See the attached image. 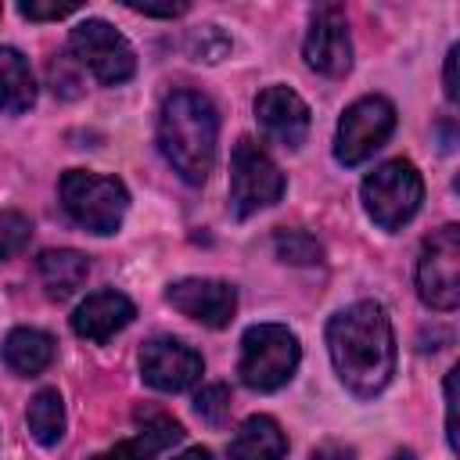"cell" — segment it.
I'll return each mask as SVG.
<instances>
[{"label": "cell", "mask_w": 460, "mask_h": 460, "mask_svg": "<svg viewBox=\"0 0 460 460\" xmlns=\"http://www.w3.org/2000/svg\"><path fill=\"white\" fill-rule=\"evenodd\" d=\"M205 374L201 352L180 338H151L140 349V377L158 392H187Z\"/></svg>", "instance_id": "obj_11"}, {"label": "cell", "mask_w": 460, "mask_h": 460, "mask_svg": "<svg viewBox=\"0 0 460 460\" xmlns=\"http://www.w3.org/2000/svg\"><path fill=\"white\" fill-rule=\"evenodd\" d=\"M58 190H61V208L68 212V219L90 234H115L126 219L129 194H126V183L115 176H101L90 169H68Z\"/></svg>", "instance_id": "obj_4"}, {"label": "cell", "mask_w": 460, "mask_h": 460, "mask_svg": "<svg viewBox=\"0 0 460 460\" xmlns=\"http://www.w3.org/2000/svg\"><path fill=\"white\" fill-rule=\"evenodd\" d=\"M133 316H137V309H133V302H129L122 291L101 288V291L86 295V298L75 305V313H72V331H75L79 338H86V341H108V338L119 334Z\"/></svg>", "instance_id": "obj_14"}, {"label": "cell", "mask_w": 460, "mask_h": 460, "mask_svg": "<svg viewBox=\"0 0 460 460\" xmlns=\"http://www.w3.org/2000/svg\"><path fill=\"white\" fill-rule=\"evenodd\" d=\"M68 50H72V61L83 65L104 86L126 83L137 72V54H133L129 40L101 18L79 22L68 36Z\"/></svg>", "instance_id": "obj_7"}, {"label": "cell", "mask_w": 460, "mask_h": 460, "mask_svg": "<svg viewBox=\"0 0 460 460\" xmlns=\"http://www.w3.org/2000/svg\"><path fill=\"white\" fill-rule=\"evenodd\" d=\"M126 7L137 11V14H147V18H176V14L187 11V4H162V7H155V4H126Z\"/></svg>", "instance_id": "obj_27"}, {"label": "cell", "mask_w": 460, "mask_h": 460, "mask_svg": "<svg viewBox=\"0 0 460 460\" xmlns=\"http://www.w3.org/2000/svg\"><path fill=\"white\" fill-rule=\"evenodd\" d=\"M417 295L424 305L449 313L460 302V226L446 223L420 244L417 259Z\"/></svg>", "instance_id": "obj_8"}, {"label": "cell", "mask_w": 460, "mask_h": 460, "mask_svg": "<svg viewBox=\"0 0 460 460\" xmlns=\"http://www.w3.org/2000/svg\"><path fill=\"white\" fill-rule=\"evenodd\" d=\"M359 198H363L367 216L381 230H399V226H406L417 216V208L424 201V180H420L413 162L392 158V162H381L363 180Z\"/></svg>", "instance_id": "obj_5"}, {"label": "cell", "mask_w": 460, "mask_h": 460, "mask_svg": "<svg viewBox=\"0 0 460 460\" xmlns=\"http://www.w3.org/2000/svg\"><path fill=\"white\" fill-rule=\"evenodd\" d=\"M302 359V345L295 331L284 323H255L241 334V359L237 374L252 392H277L284 388Z\"/></svg>", "instance_id": "obj_3"}, {"label": "cell", "mask_w": 460, "mask_h": 460, "mask_svg": "<svg viewBox=\"0 0 460 460\" xmlns=\"http://www.w3.org/2000/svg\"><path fill=\"white\" fill-rule=\"evenodd\" d=\"M25 424H29V435H32L40 446H47V449L65 438V402H61L58 388H40V392L29 399Z\"/></svg>", "instance_id": "obj_20"}, {"label": "cell", "mask_w": 460, "mask_h": 460, "mask_svg": "<svg viewBox=\"0 0 460 460\" xmlns=\"http://www.w3.org/2000/svg\"><path fill=\"white\" fill-rule=\"evenodd\" d=\"M456 374H460V367H453L446 374V442L453 453L460 449V438H456Z\"/></svg>", "instance_id": "obj_26"}, {"label": "cell", "mask_w": 460, "mask_h": 460, "mask_svg": "<svg viewBox=\"0 0 460 460\" xmlns=\"http://www.w3.org/2000/svg\"><path fill=\"white\" fill-rule=\"evenodd\" d=\"M395 129V108L388 97L381 93H367L359 101H352L341 119H338V133H334V158L341 165H359L367 162L377 147H385V140Z\"/></svg>", "instance_id": "obj_9"}, {"label": "cell", "mask_w": 460, "mask_h": 460, "mask_svg": "<svg viewBox=\"0 0 460 460\" xmlns=\"http://www.w3.org/2000/svg\"><path fill=\"white\" fill-rule=\"evenodd\" d=\"M309 460H352V449L341 446V442H323L309 453Z\"/></svg>", "instance_id": "obj_28"}, {"label": "cell", "mask_w": 460, "mask_h": 460, "mask_svg": "<svg viewBox=\"0 0 460 460\" xmlns=\"http://www.w3.org/2000/svg\"><path fill=\"white\" fill-rule=\"evenodd\" d=\"M187 47H190V54H194L198 61L216 65V61H223V54L230 50V40L223 36V29H219V25H201V29H194V32H190Z\"/></svg>", "instance_id": "obj_24"}, {"label": "cell", "mask_w": 460, "mask_h": 460, "mask_svg": "<svg viewBox=\"0 0 460 460\" xmlns=\"http://www.w3.org/2000/svg\"><path fill=\"white\" fill-rule=\"evenodd\" d=\"M18 11H22V18H29V22H54V18L75 14L79 4H75V0H65V4H58V0H25V4H18Z\"/></svg>", "instance_id": "obj_25"}, {"label": "cell", "mask_w": 460, "mask_h": 460, "mask_svg": "<svg viewBox=\"0 0 460 460\" xmlns=\"http://www.w3.org/2000/svg\"><path fill=\"white\" fill-rule=\"evenodd\" d=\"M327 352L341 385L359 399H374L395 374V334L385 305L363 298L334 313L327 323Z\"/></svg>", "instance_id": "obj_1"}, {"label": "cell", "mask_w": 460, "mask_h": 460, "mask_svg": "<svg viewBox=\"0 0 460 460\" xmlns=\"http://www.w3.org/2000/svg\"><path fill=\"white\" fill-rule=\"evenodd\" d=\"M36 104V79L22 50L0 47V111L22 115Z\"/></svg>", "instance_id": "obj_19"}, {"label": "cell", "mask_w": 460, "mask_h": 460, "mask_svg": "<svg viewBox=\"0 0 460 460\" xmlns=\"http://www.w3.org/2000/svg\"><path fill=\"white\" fill-rule=\"evenodd\" d=\"M180 438H183V428H180L176 420L155 417V420H147L133 438L115 442L111 449H104V453H97V456H90V460H155L162 449L176 446Z\"/></svg>", "instance_id": "obj_18"}, {"label": "cell", "mask_w": 460, "mask_h": 460, "mask_svg": "<svg viewBox=\"0 0 460 460\" xmlns=\"http://www.w3.org/2000/svg\"><path fill=\"white\" fill-rule=\"evenodd\" d=\"M172 460H212V453L208 449H201V446H194V449H183L180 456H172Z\"/></svg>", "instance_id": "obj_30"}, {"label": "cell", "mask_w": 460, "mask_h": 460, "mask_svg": "<svg viewBox=\"0 0 460 460\" xmlns=\"http://www.w3.org/2000/svg\"><path fill=\"white\" fill-rule=\"evenodd\" d=\"M36 273H40L47 295L61 302V298L75 295V291L86 284L90 262H86V255L75 252V248H47V252H40V259H36Z\"/></svg>", "instance_id": "obj_15"}, {"label": "cell", "mask_w": 460, "mask_h": 460, "mask_svg": "<svg viewBox=\"0 0 460 460\" xmlns=\"http://www.w3.org/2000/svg\"><path fill=\"white\" fill-rule=\"evenodd\" d=\"M273 248H277V255L284 259V262H291V266H313V262H320V241L313 237V234H305V230H277V237H273Z\"/></svg>", "instance_id": "obj_21"}, {"label": "cell", "mask_w": 460, "mask_h": 460, "mask_svg": "<svg viewBox=\"0 0 460 460\" xmlns=\"http://www.w3.org/2000/svg\"><path fill=\"white\" fill-rule=\"evenodd\" d=\"M165 302L205 323V327H226L237 313V291L234 284L226 280H216V277H183V280H172L169 291H165Z\"/></svg>", "instance_id": "obj_12"}, {"label": "cell", "mask_w": 460, "mask_h": 460, "mask_svg": "<svg viewBox=\"0 0 460 460\" xmlns=\"http://www.w3.org/2000/svg\"><path fill=\"white\" fill-rule=\"evenodd\" d=\"M29 237H32L29 216H22L18 208H4L0 212V259H11L18 252H25Z\"/></svg>", "instance_id": "obj_22"}, {"label": "cell", "mask_w": 460, "mask_h": 460, "mask_svg": "<svg viewBox=\"0 0 460 460\" xmlns=\"http://www.w3.org/2000/svg\"><path fill=\"white\" fill-rule=\"evenodd\" d=\"M219 144V115L205 93L176 90L162 101L158 111V147L172 172L187 183H205L216 165Z\"/></svg>", "instance_id": "obj_2"}, {"label": "cell", "mask_w": 460, "mask_h": 460, "mask_svg": "<svg viewBox=\"0 0 460 460\" xmlns=\"http://www.w3.org/2000/svg\"><path fill=\"white\" fill-rule=\"evenodd\" d=\"M194 413L212 424V428H223L226 417H230V388L226 385H205L198 395H194Z\"/></svg>", "instance_id": "obj_23"}, {"label": "cell", "mask_w": 460, "mask_h": 460, "mask_svg": "<svg viewBox=\"0 0 460 460\" xmlns=\"http://www.w3.org/2000/svg\"><path fill=\"white\" fill-rule=\"evenodd\" d=\"M280 198H284L280 165L270 158V151L259 140L241 137L230 155V208H234V216L244 219L259 208L277 205Z\"/></svg>", "instance_id": "obj_6"}, {"label": "cell", "mask_w": 460, "mask_h": 460, "mask_svg": "<svg viewBox=\"0 0 460 460\" xmlns=\"http://www.w3.org/2000/svg\"><path fill=\"white\" fill-rule=\"evenodd\" d=\"M284 453H288V438L280 424L266 413L248 417L230 438V460H284Z\"/></svg>", "instance_id": "obj_17"}, {"label": "cell", "mask_w": 460, "mask_h": 460, "mask_svg": "<svg viewBox=\"0 0 460 460\" xmlns=\"http://www.w3.org/2000/svg\"><path fill=\"white\" fill-rule=\"evenodd\" d=\"M388 460H413V453H410V449H395Z\"/></svg>", "instance_id": "obj_31"}, {"label": "cell", "mask_w": 460, "mask_h": 460, "mask_svg": "<svg viewBox=\"0 0 460 460\" xmlns=\"http://www.w3.org/2000/svg\"><path fill=\"white\" fill-rule=\"evenodd\" d=\"M302 58L313 72L327 79H341L352 68V40H349V22L341 7H320L309 18L305 40H302Z\"/></svg>", "instance_id": "obj_10"}, {"label": "cell", "mask_w": 460, "mask_h": 460, "mask_svg": "<svg viewBox=\"0 0 460 460\" xmlns=\"http://www.w3.org/2000/svg\"><path fill=\"white\" fill-rule=\"evenodd\" d=\"M0 356L7 363V370L22 374V377H36L50 367L54 359V338L40 327H14L4 345H0Z\"/></svg>", "instance_id": "obj_16"}, {"label": "cell", "mask_w": 460, "mask_h": 460, "mask_svg": "<svg viewBox=\"0 0 460 460\" xmlns=\"http://www.w3.org/2000/svg\"><path fill=\"white\" fill-rule=\"evenodd\" d=\"M255 119L270 140H277L280 147H291V151L302 147V140L309 133V108L288 86H266L255 97Z\"/></svg>", "instance_id": "obj_13"}, {"label": "cell", "mask_w": 460, "mask_h": 460, "mask_svg": "<svg viewBox=\"0 0 460 460\" xmlns=\"http://www.w3.org/2000/svg\"><path fill=\"white\" fill-rule=\"evenodd\" d=\"M456 47H449V54H446V97L449 101H460V86H456Z\"/></svg>", "instance_id": "obj_29"}]
</instances>
